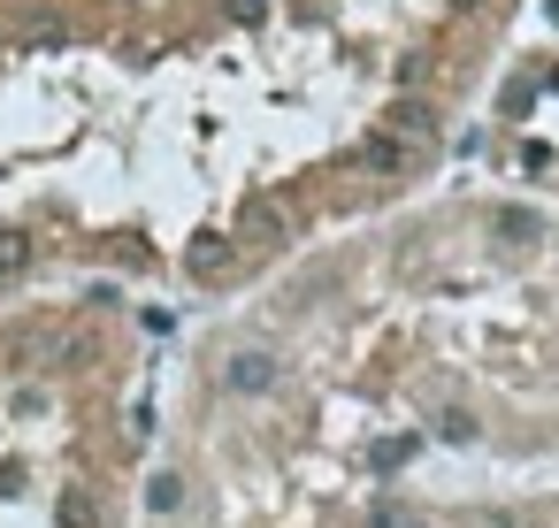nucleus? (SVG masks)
I'll return each instance as SVG.
<instances>
[{
  "label": "nucleus",
  "mask_w": 559,
  "mask_h": 528,
  "mask_svg": "<svg viewBox=\"0 0 559 528\" xmlns=\"http://www.w3.org/2000/svg\"><path fill=\"white\" fill-rule=\"evenodd\" d=\"M444 406L559 452V223L528 200H467L284 276L207 352L200 452L162 459L139 505L154 528H292L406 482Z\"/></svg>",
  "instance_id": "f257e3e1"
},
{
  "label": "nucleus",
  "mask_w": 559,
  "mask_h": 528,
  "mask_svg": "<svg viewBox=\"0 0 559 528\" xmlns=\"http://www.w3.org/2000/svg\"><path fill=\"white\" fill-rule=\"evenodd\" d=\"M292 528H559V497L551 505H528V497H483V505H460V513H429L414 505L399 482L391 490H360L345 505H322Z\"/></svg>",
  "instance_id": "f03ea898"
},
{
  "label": "nucleus",
  "mask_w": 559,
  "mask_h": 528,
  "mask_svg": "<svg viewBox=\"0 0 559 528\" xmlns=\"http://www.w3.org/2000/svg\"><path fill=\"white\" fill-rule=\"evenodd\" d=\"M506 161L521 177H551L559 184V55L536 62L513 100H506Z\"/></svg>",
  "instance_id": "7ed1b4c3"
},
{
  "label": "nucleus",
  "mask_w": 559,
  "mask_h": 528,
  "mask_svg": "<svg viewBox=\"0 0 559 528\" xmlns=\"http://www.w3.org/2000/svg\"><path fill=\"white\" fill-rule=\"evenodd\" d=\"M32 238H16V230H0V291H9V284H24L32 276Z\"/></svg>",
  "instance_id": "20e7f679"
}]
</instances>
